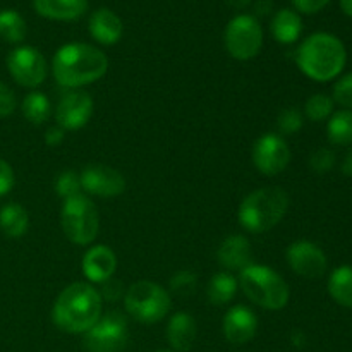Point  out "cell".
Listing matches in <instances>:
<instances>
[{
  "label": "cell",
  "instance_id": "obj_1",
  "mask_svg": "<svg viewBox=\"0 0 352 352\" xmlns=\"http://www.w3.org/2000/svg\"><path fill=\"white\" fill-rule=\"evenodd\" d=\"M109 71V58L89 43H65L52 58V74L58 86L81 89L100 81Z\"/></svg>",
  "mask_w": 352,
  "mask_h": 352
},
{
  "label": "cell",
  "instance_id": "obj_37",
  "mask_svg": "<svg viewBox=\"0 0 352 352\" xmlns=\"http://www.w3.org/2000/svg\"><path fill=\"white\" fill-rule=\"evenodd\" d=\"M330 0H292L296 10L301 14H316L329 6Z\"/></svg>",
  "mask_w": 352,
  "mask_h": 352
},
{
  "label": "cell",
  "instance_id": "obj_2",
  "mask_svg": "<svg viewBox=\"0 0 352 352\" xmlns=\"http://www.w3.org/2000/svg\"><path fill=\"white\" fill-rule=\"evenodd\" d=\"M102 313L103 301L98 289L89 282H74L57 296L52 308V320L62 332L85 336L98 322Z\"/></svg>",
  "mask_w": 352,
  "mask_h": 352
},
{
  "label": "cell",
  "instance_id": "obj_17",
  "mask_svg": "<svg viewBox=\"0 0 352 352\" xmlns=\"http://www.w3.org/2000/svg\"><path fill=\"white\" fill-rule=\"evenodd\" d=\"M217 260L227 272H241L253 265V248L248 237L232 234L220 243Z\"/></svg>",
  "mask_w": 352,
  "mask_h": 352
},
{
  "label": "cell",
  "instance_id": "obj_14",
  "mask_svg": "<svg viewBox=\"0 0 352 352\" xmlns=\"http://www.w3.org/2000/svg\"><path fill=\"white\" fill-rule=\"evenodd\" d=\"M82 192L98 198H116L126 191V179L109 165H88L79 174Z\"/></svg>",
  "mask_w": 352,
  "mask_h": 352
},
{
  "label": "cell",
  "instance_id": "obj_11",
  "mask_svg": "<svg viewBox=\"0 0 352 352\" xmlns=\"http://www.w3.org/2000/svg\"><path fill=\"white\" fill-rule=\"evenodd\" d=\"M253 164L263 175H278L291 164V150L280 134L267 133L253 144Z\"/></svg>",
  "mask_w": 352,
  "mask_h": 352
},
{
  "label": "cell",
  "instance_id": "obj_39",
  "mask_svg": "<svg viewBox=\"0 0 352 352\" xmlns=\"http://www.w3.org/2000/svg\"><path fill=\"white\" fill-rule=\"evenodd\" d=\"M342 172H344V175H347V177H352V150H349V153L344 157Z\"/></svg>",
  "mask_w": 352,
  "mask_h": 352
},
{
  "label": "cell",
  "instance_id": "obj_8",
  "mask_svg": "<svg viewBox=\"0 0 352 352\" xmlns=\"http://www.w3.org/2000/svg\"><path fill=\"white\" fill-rule=\"evenodd\" d=\"M227 52L236 60H251L263 47V30L258 19L250 14H239L229 21L223 33Z\"/></svg>",
  "mask_w": 352,
  "mask_h": 352
},
{
  "label": "cell",
  "instance_id": "obj_10",
  "mask_svg": "<svg viewBox=\"0 0 352 352\" xmlns=\"http://www.w3.org/2000/svg\"><path fill=\"white\" fill-rule=\"evenodd\" d=\"M7 71L17 85L34 89L47 79L48 64L40 50L23 45L7 55Z\"/></svg>",
  "mask_w": 352,
  "mask_h": 352
},
{
  "label": "cell",
  "instance_id": "obj_6",
  "mask_svg": "<svg viewBox=\"0 0 352 352\" xmlns=\"http://www.w3.org/2000/svg\"><path fill=\"white\" fill-rule=\"evenodd\" d=\"M127 315L144 325L162 322L172 308V298L167 289L151 280L134 282L124 294Z\"/></svg>",
  "mask_w": 352,
  "mask_h": 352
},
{
  "label": "cell",
  "instance_id": "obj_42",
  "mask_svg": "<svg viewBox=\"0 0 352 352\" xmlns=\"http://www.w3.org/2000/svg\"><path fill=\"white\" fill-rule=\"evenodd\" d=\"M340 9L352 19V0H340Z\"/></svg>",
  "mask_w": 352,
  "mask_h": 352
},
{
  "label": "cell",
  "instance_id": "obj_23",
  "mask_svg": "<svg viewBox=\"0 0 352 352\" xmlns=\"http://www.w3.org/2000/svg\"><path fill=\"white\" fill-rule=\"evenodd\" d=\"M239 280L230 272H219L213 275L206 287V296L213 306H226L236 298Z\"/></svg>",
  "mask_w": 352,
  "mask_h": 352
},
{
  "label": "cell",
  "instance_id": "obj_25",
  "mask_svg": "<svg viewBox=\"0 0 352 352\" xmlns=\"http://www.w3.org/2000/svg\"><path fill=\"white\" fill-rule=\"evenodd\" d=\"M21 112L33 126L47 122L52 116V103L41 91H30L21 103Z\"/></svg>",
  "mask_w": 352,
  "mask_h": 352
},
{
  "label": "cell",
  "instance_id": "obj_24",
  "mask_svg": "<svg viewBox=\"0 0 352 352\" xmlns=\"http://www.w3.org/2000/svg\"><path fill=\"white\" fill-rule=\"evenodd\" d=\"M329 294L337 305L344 306V308H352V267L351 265H342V267L336 268L330 274L329 284Z\"/></svg>",
  "mask_w": 352,
  "mask_h": 352
},
{
  "label": "cell",
  "instance_id": "obj_38",
  "mask_svg": "<svg viewBox=\"0 0 352 352\" xmlns=\"http://www.w3.org/2000/svg\"><path fill=\"white\" fill-rule=\"evenodd\" d=\"M65 138V131L62 129V127L55 126V127H48L47 133H45V144L47 146H58V144H62V141H64Z\"/></svg>",
  "mask_w": 352,
  "mask_h": 352
},
{
  "label": "cell",
  "instance_id": "obj_41",
  "mask_svg": "<svg viewBox=\"0 0 352 352\" xmlns=\"http://www.w3.org/2000/svg\"><path fill=\"white\" fill-rule=\"evenodd\" d=\"M226 3L232 9H244L251 3V0H226Z\"/></svg>",
  "mask_w": 352,
  "mask_h": 352
},
{
  "label": "cell",
  "instance_id": "obj_19",
  "mask_svg": "<svg viewBox=\"0 0 352 352\" xmlns=\"http://www.w3.org/2000/svg\"><path fill=\"white\" fill-rule=\"evenodd\" d=\"M196 336H198V325L192 315L177 311L170 316L167 323V342L172 351L188 352L195 346Z\"/></svg>",
  "mask_w": 352,
  "mask_h": 352
},
{
  "label": "cell",
  "instance_id": "obj_30",
  "mask_svg": "<svg viewBox=\"0 0 352 352\" xmlns=\"http://www.w3.org/2000/svg\"><path fill=\"white\" fill-rule=\"evenodd\" d=\"M168 287L177 296H192L198 287V275L189 270H179L168 280Z\"/></svg>",
  "mask_w": 352,
  "mask_h": 352
},
{
  "label": "cell",
  "instance_id": "obj_16",
  "mask_svg": "<svg viewBox=\"0 0 352 352\" xmlns=\"http://www.w3.org/2000/svg\"><path fill=\"white\" fill-rule=\"evenodd\" d=\"M82 275L89 284H103L113 277L117 270V256L105 244L91 246L85 253L81 261Z\"/></svg>",
  "mask_w": 352,
  "mask_h": 352
},
{
  "label": "cell",
  "instance_id": "obj_15",
  "mask_svg": "<svg viewBox=\"0 0 352 352\" xmlns=\"http://www.w3.org/2000/svg\"><path fill=\"white\" fill-rule=\"evenodd\" d=\"M223 336L232 346H244L251 342L258 332V318L251 308L236 305L223 316Z\"/></svg>",
  "mask_w": 352,
  "mask_h": 352
},
{
  "label": "cell",
  "instance_id": "obj_13",
  "mask_svg": "<svg viewBox=\"0 0 352 352\" xmlns=\"http://www.w3.org/2000/svg\"><path fill=\"white\" fill-rule=\"evenodd\" d=\"M285 260L296 275L305 278H320L329 268L327 254L311 241H294L285 251Z\"/></svg>",
  "mask_w": 352,
  "mask_h": 352
},
{
  "label": "cell",
  "instance_id": "obj_22",
  "mask_svg": "<svg viewBox=\"0 0 352 352\" xmlns=\"http://www.w3.org/2000/svg\"><path fill=\"white\" fill-rule=\"evenodd\" d=\"M30 227V215L19 203H7L0 208V230L10 239L23 237Z\"/></svg>",
  "mask_w": 352,
  "mask_h": 352
},
{
  "label": "cell",
  "instance_id": "obj_27",
  "mask_svg": "<svg viewBox=\"0 0 352 352\" xmlns=\"http://www.w3.org/2000/svg\"><path fill=\"white\" fill-rule=\"evenodd\" d=\"M26 36V21L17 10H0V38L7 43H21Z\"/></svg>",
  "mask_w": 352,
  "mask_h": 352
},
{
  "label": "cell",
  "instance_id": "obj_33",
  "mask_svg": "<svg viewBox=\"0 0 352 352\" xmlns=\"http://www.w3.org/2000/svg\"><path fill=\"white\" fill-rule=\"evenodd\" d=\"M332 100L342 109L352 110V72L342 76L339 81L333 85Z\"/></svg>",
  "mask_w": 352,
  "mask_h": 352
},
{
  "label": "cell",
  "instance_id": "obj_26",
  "mask_svg": "<svg viewBox=\"0 0 352 352\" xmlns=\"http://www.w3.org/2000/svg\"><path fill=\"white\" fill-rule=\"evenodd\" d=\"M327 136L336 146L352 144V110L340 109L332 113L327 124Z\"/></svg>",
  "mask_w": 352,
  "mask_h": 352
},
{
  "label": "cell",
  "instance_id": "obj_9",
  "mask_svg": "<svg viewBox=\"0 0 352 352\" xmlns=\"http://www.w3.org/2000/svg\"><path fill=\"white\" fill-rule=\"evenodd\" d=\"M127 344V320L120 311L102 313L98 322L82 337L88 352H120Z\"/></svg>",
  "mask_w": 352,
  "mask_h": 352
},
{
  "label": "cell",
  "instance_id": "obj_28",
  "mask_svg": "<svg viewBox=\"0 0 352 352\" xmlns=\"http://www.w3.org/2000/svg\"><path fill=\"white\" fill-rule=\"evenodd\" d=\"M333 107H336V102L332 100V96L325 95V93H316L306 100L305 116L311 122H323V120H329L336 112Z\"/></svg>",
  "mask_w": 352,
  "mask_h": 352
},
{
  "label": "cell",
  "instance_id": "obj_40",
  "mask_svg": "<svg viewBox=\"0 0 352 352\" xmlns=\"http://www.w3.org/2000/svg\"><path fill=\"white\" fill-rule=\"evenodd\" d=\"M291 342L294 344L296 347H302L306 344V337H305V333L302 332H294L291 336Z\"/></svg>",
  "mask_w": 352,
  "mask_h": 352
},
{
  "label": "cell",
  "instance_id": "obj_3",
  "mask_svg": "<svg viewBox=\"0 0 352 352\" xmlns=\"http://www.w3.org/2000/svg\"><path fill=\"white\" fill-rule=\"evenodd\" d=\"M296 62L306 78L318 82L336 79L344 71L347 52L342 41L330 33H313L299 45Z\"/></svg>",
  "mask_w": 352,
  "mask_h": 352
},
{
  "label": "cell",
  "instance_id": "obj_31",
  "mask_svg": "<svg viewBox=\"0 0 352 352\" xmlns=\"http://www.w3.org/2000/svg\"><path fill=\"white\" fill-rule=\"evenodd\" d=\"M55 191L62 199H69L72 196L81 195V181H79V174L74 170H64L57 175L55 179Z\"/></svg>",
  "mask_w": 352,
  "mask_h": 352
},
{
  "label": "cell",
  "instance_id": "obj_21",
  "mask_svg": "<svg viewBox=\"0 0 352 352\" xmlns=\"http://www.w3.org/2000/svg\"><path fill=\"white\" fill-rule=\"evenodd\" d=\"M270 31L280 45H292L302 33V19L296 10L280 9L270 23Z\"/></svg>",
  "mask_w": 352,
  "mask_h": 352
},
{
  "label": "cell",
  "instance_id": "obj_4",
  "mask_svg": "<svg viewBox=\"0 0 352 352\" xmlns=\"http://www.w3.org/2000/svg\"><path fill=\"white\" fill-rule=\"evenodd\" d=\"M287 210V192L277 186H268L254 189L241 201L237 220L246 232L265 234L282 222Z\"/></svg>",
  "mask_w": 352,
  "mask_h": 352
},
{
  "label": "cell",
  "instance_id": "obj_20",
  "mask_svg": "<svg viewBox=\"0 0 352 352\" xmlns=\"http://www.w3.org/2000/svg\"><path fill=\"white\" fill-rule=\"evenodd\" d=\"M41 17L52 21H76L88 9V0H33Z\"/></svg>",
  "mask_w": 352,
  "mask_h": 352
},
{
  "label": "cell",
  "instance_id": "obj_5",
  "mask_svg": "<svg viewBox=\"0 0 352 352\" xmlns=\"http://www.w3.org/2000/svg\"><path fill=\"white\" fill-rule=\"evenodd\" d=\"M239 287L251 302L268 311L284 309L291 298V291L284 277L267 265L253 263L241 270Z\"/></svg>",
  "mask_w": 352,
  "mask_h": 352
},
{
  "label": "cell",
  "instance_id": "obj_34",
  "mask_svg": "<svg viewBox=\"0 0 352 352\" xmlns=\"http://www.w3.org/2000/svg\"><path fill=\"white\" fill-rule=\"evenodd\" d=\"M100 298H102V301H109V302H116L119 301L120 298L124 299V289H122V284H120L119 280H116V278H109V280H105L103 284H100Z\"/></svg>",
  "mask_w": 352,
  "mask_h": 352
},
{
  "label": "cell",
  "instance_id": "obj_43",
  "mask_svg": "<svg viewBox=\"0 0 352 352\" xmlns=\"http://www.w3.org/2000/svg\"><path fill=\"white\" fill-rule=\"evenodd\" d=\"M155 352H175V351H172V349H158V351H155Z\"/></svg>",
  "mask_w": 352,
  "mask_h": 352
},
{
  "label": "cell",
  "instance_id": "obj_18",
  "mask_svg": "<svg viewBox=\"0 0 352 352\" xmlns=\"http://www.w3.org/2000/svg\"><path fill=\"white\" fill-rule=\"evenodd\" d=\"M88 31L96 43L110 47L122 38L124 26L120 17L113 10L102 7V9H96L89 17Z\"/></svg>",
  "mask_w": 352,
  "mask_h": 352
},
{
  "label": "cell",
  "instance_id": "obj_7",
  "mask_svg": "<svg viewBox=\"0 0 352 352\" xmlns=\"http://www.w3.org/2000/svg\"><path fill=\"white\" fill-rule=\"evenodd\" d=\"M60 226L64 236L76 246H89L100 230V215L95 203L81 192L64 199L60 208Z\"/></svg>",
  "mask_w": 352,
  "mask_h": 352
},
{
  "label": "cell",
  "instance_id": "obj_29",
  "mask_svg": "<svg viewBox=\"0 0 352 352\" xmlns=\"http://www.w3.org/2000/svg\"><path fill=\"white\" fill-rule=\"evenodd\" d=\"M302 126H305V116L296 107L282 109L280 113L277 116V129L282 138L299 133Z\"/></svg>",
  "mask_w": 352,
  "mask_h": 352
},
{
  "label": "cell",
  "instance_id": "obj_12",
  "mask_svg": "<svg viewBox=\"0 0 352 352\" xmlns=\"http://www.w3.org/2000/svg\"><path fill=\"white\" fill-rule=\"evenodd\" d=\"M93 109L95 102L88 91L69 89L55 107V122L64 131H79L89 122Z\"/></svg>",
  "mask_w": 352,
  "mask_h": 352
},
{
  "label": "cell",
  "instance_id": "obj_36",
  "mask_svg": "<svg viewBox=\"0 0 352 352\" xmlns=\"http://www.w3.org/2000/svg\"><path fill=\"white\" fill-rule=\"evenodd\" d=\"M14 182H16V177H14L12 167L9 162L0 158V198L9 195L10 189L14 188Z\"/></svg>",
  "mask_w": 352,
  "mask_h": 352
},
{
  "label": "cell",
  "instance_id": "obj_35",
  "mask_svg": "<svg viewBox=\"0 0 352 352\" xmlns=\"http://www.w3.org/2000/svg\"><path fill=\"white\" fill-rule=\"evenodd\" d=\"M16 107H17L16 93H14L6 82L0 81V119L9 117L10 113H14Z\"/></svg>",
  "mask_w": 352,
  "mask_h": 352
},
{
  "label": "cell",
  "instance_id": "obj_32",
  "mask_svg": "<svg viewBox=\"0 0 352 352\" xmlns=\"http://www.w3.org/2000/svg\"><path fill=\"white\" fill-rule=\"evenodd\" d=\"M336 162L337 157L330 148H318L309 157V167L316 174H327V172H330L336 167Z\"/></svg>",
  "mask_w": 352,
  "mask_h": 352
}]
</instances>
